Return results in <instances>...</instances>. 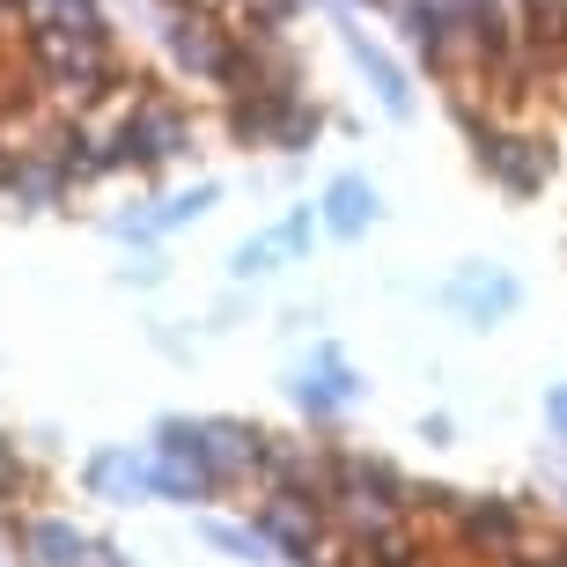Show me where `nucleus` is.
Returning <instances> with one entry per match:
<instances>
[{"mask_svg":"<svg viewBox=\"0 0 567 567\" xmlns=\"http://www.w3.org/2000/svg\"><path fill=\"white\" fill-rule=\"evenodd\" d=\"M177 52H185L192 66H221V52H214V38L199 30V22H185V38H177Z\"/></svg>","mask_w":567,"mask_h":567,"instance_id":"7","label":"nucleus"},{"mask_svg":"<svg viewBox=\"0 0 567 567\" xmlns=\"http://www.w3.org/2000/svg\"><path fill=\"white\" fill-rule=\"evenodd\" d=\"M274 251H280V236H258V244H244V251H236V274H266V266H274Z\"/></svg>","mask_w":567,"mask_h":567,"instance_id":"9","label":"nucleus"},{"mask_svg":"<svg viewBox=\"0 0 567 567\" xmlns=\"http://www.w3.org/2000/svg\"><path fill=\"white\" fill-rule=\"evenodd\" d=\"M450 302H457L464 317L494 324V317H508V310H516V280H508V274H464L457 288H450Z\"/></svg>","mask_w":567,"mask_h":567,"instance_id":"2","label":"nucleus"},{"mask_svg":"<svg viewBox=\"0 0 567 567\" xmlns=\"http://www.w3.org/2000/svg\"><path fill=\"white\" fill-rule=\"evenodd\" d=\"M295 399H302V413H332V405H347L354 399V377H347V369H324V377H302L295 383Z\"/></svg>","mask_w":567,"mask_h":567,"instance_id":"4","label":"nucleus"},{"mask_svg":"<svg viewBox=\"0 0 567 567\" xmlns=\"http://www.w3.org/2000/svg\"><path fill=\"white\" fill-rule=\"evenodd\" d=\"M207 207H214V185L185 192V199H169V207H163V229H177V221H192V214H207Z\"/></svg>","mask_w":567,"mask_h":567,"instance_id":"8","label":"nucleus"},{"mask_svg":"<svg viewBox=\"0 0 567 567\" xmlns=\"http://www.w3.org/2000/svg\"><path fill=\"white\" fill-rule=\"evenodd\" d=\"M38 553H44L52 567H74L66 553H82V538H74V530H60V524H44V530H38Z\"/></svg>","mask_w":567,"mask_h":567,"instance_id":"6","label":"nucleus"},{"mask_svg":"<svg viewBox=\"0 0 567 567\" xmlns=\"http://www.w3.org/2000/svg\"><path fill=\"white\" fill-rule=\"evenodd\" d=\"M546 413H553V421L567 427V391H553V399H546Z\"/></svg>","mask_w":567,"mask_h":567,"instance_id":"10","label":"nucleus"},{"mask_svg":"<svg viewBox=\"0 0 567 567\" xmlns=\"http://www.w3.org/2000/svg\"><path fill=\"white\" fill-rule=\"evenodd\" d=\"M354 60L369 66V82H377L383 111H399V118H405V111H413V96H405V74H399V66L383 60V52H369V44H354Z\"/></svg>","mask_w":567,"mask_h":567,"instance_id":"5","label":"nucleus"},{"mask_svg":"<svg viewBox=\"0 0 567 567\" xmlns=\"http://www.w3.org/2000/svg\"><path fill=\"white\" fill-rule=\"evenodd\" d=\"M324 221H332V236H361L369 221H377V185H361V177H339V185L324 192Z\"/></svg>","mask_w":567,"mask_h":567,"instance_id":"3","label":"nucleus"},{"mask_svg":"<svg viewBox=\"0 0 567 567\" xmlns=\"http://www.w3.org/2000/svg\"><path fill=\"white\" fill-rule=\"evenodd\" d=\"M480 163L494 169L508 192H538V185H546V169H553V155L538 141H494V147H480Z\"/></svg>","mask_w":567,"mask_h":567,"instance_id":"1","label":"nucleus"}]
</instances>
